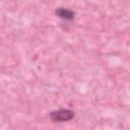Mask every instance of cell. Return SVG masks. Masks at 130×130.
<instances>
[{"instance_id": "1", "label": "cell", "mask_w": 130, "mask_h": 130, "mask_svg": "<svg viewBox=\"0 0 130 130\" xmlns=\"http://www.w3.org/2000/svg\"><path fill=\"white\" fill-rule=\"evenodd\" d=\"M75 117V113L69 109H59L52 111L50 113V119L54 123H62L73 120Z\"/></svg>"}, {"instance_id": "2", "label": "cell", "mask_w": 130, "mask_h": 130, "mask_svg": "<svg viewBox=\"0 0 130 130\" xmlns=\"http://www.w3.org/2000/svg\"><path fill=\"white\" fill-rule=\"evenodd\" d=\"M55 14L59 18L64 19V20H69V21L70 20H73L74 17H75V12L73 10L68 9V8H64V7H58V8H56Z\"/></svg>"}]
</instances>
